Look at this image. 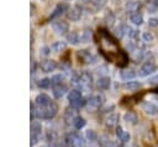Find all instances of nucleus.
I'll return each instance as SVG.
<instances>
[{"label":"nucleus","instance_id":"obj_1","mask_svg":"<svg viewBox=\"0 0 158 147\" xmlns=\"http://www.w3.org/2000/svg\"><path fill=\"white\" fill-rule=\"evenodd\" d=\"M98 36H99V46L102 54L111 62H115L117 65H121V67L126 65L128 62V57L125 52L120 51L116 40L106 30H102V28L99 30Z\"/></svg>","mask_w":158,"mask_h":147},{"label":"nucleus","instance_id":"obj_2","mask_svg":"<svg viewBox=\"0 0 158 147\" xmlns=\"http://www.w3.org/2000/svg\"><path fill=\"white\" fill-rule=\"evenodd\" d=\"M57 114V105L54 103L49 104L48 106H37V111H36V116L37 117H42V119H52Z\"/></svg>","mask_w":158,"mask_h":147},{"label":"nucleus","instance_id":"obj_3","mask_svg":"<svg viewBox=\"0 0 158 147\" xmlns=\"http://www.w3.org/2000/svg\"><path fill=\"white\" fill-rule=\"evenodd\" d=\"M73 80H74V84L78 83L80 85L88 86V85H91V74H89L88 72H83L79 75H75Z\"/></svg>","mask_w":158,"mask_h":147},{"label":"nucleus","instance_id":"obj_4","mask_svg":"<svg viewBox=\"0 0 158 147\" xmlns=\"http://www.w3.org/2000/svg\"><path fill=\"white\" fill-rule=\"evenodd\" d=\"M41 131H42V126L40 122L35 121L31 124V146L37 143V140H38V136L41 135Z\"/></svg>","mask_w":158,"mask_h":147},{"label":"nucleus","instance_id":"obj_5","mask_svg":"<svg viewBox=\"0 0 158 147\" xmlns=\"http://www.w3.org/2000/svg\"><path fill=\"white\" fill-rule=\"evenodd\" d=\"M78 58L83 62V63H86V64H91V63H95L96 62V57L94 54H91L90 52L88 51H79L78 52Z\"/></svg>","mask_w":158,"mask_h":147},{"label":"nucleus","instance_id":"obj_6","mask_svg":"<svg viewBox=\"0 0 158 147\" xmlns=\"http://www.w3.org/2000/svg\"><path fill=\"white\" fill-rule=\"evenodd\" d=\"M67 140H68V143L72 146V147H83L84 146V141L81 140V137L77 133H69L67 136Z\"/></svg>","mask_w":158,"mask_h":147},{"label":"nucleus","instance_id":"obj_7","mask_svg":"<svg viewBox=\"0 0 158 147\" xmlns=\"http://www.w3.org/2000/svg\"><path fill=\"white\" fill-rule=\"evenodd\" d=\"M156 64L153 63V62H151V61H148V62H146V63H143V65L139 68V75L141 77H146V75H148V74H151L152 72H154L156 70Z\"/></svg>","mask_w":158,"mask_h":147},{"label":"nucleus","instance_id":"obj_8","mask_svg":"<svg viewBox=\"0 0 158 147\" xmlns=\"http://www.w3.org/2000/svg\"><path fill=\"white\" fill-rule=\"evenodd\" d=\"M52 27H53V31L58 35H64L68 31V23L65 21H57L52 25Z\"/></svg>","mask_w":158,"mask_h":147},{"label":"nucleus","instance_id":"obj_9","mask_svg":"<svg viewBox=\"0 0 158 147\" xmlns=\"http://www.w3.org/2000/svg\"><path fill=\"white\" fill-rule=\"evenodd\" d=\"M49 104H52V100L49 99L48 95H46V94H40V95L36 96V105H37V106L44 107V106H48Z\"/></svg>","mask_w":158,"mask_h":147},{"label":"nucleus","instance_id":"obj_10","mask_svg":"<svg viewBox=\"0 0 158 147\" xmlns=\"http://www.w3.org/2000/svg\"><path fill=\"white\" fill-rule=\"evenodd\" d=\"M102 101H104L102 95H93V96H90L88 104H89L90 107H93V109H98V107H100V105L102 104Z\"/></svg>","mask_w":158,"mask_h":147},{"label":"nucleus","instance_id":"obj_11","mask_svg":"<svg viewBox=\"0 0 158 147\" xmlns=\"http://www.w3.org/2000/svg\"><path fill=\"white\" fill-rule=\"evenodd\" d=\"M80 16H81V7H79V6L72 7L68 12V19L72 21H78L80 19Z\"/></svg>","mask_w":158,"mask_h":147},{"label":"nucleus","instance_id":"obj_12","mask_svg":"<svg viewBox=\"0 0 158 147\" xmlns=\"http://www.w3.org/2000/svg\"><path fill=\"white\" fill-rule=\"evenodd\" d=\"M142 109L148 115H157V112H158V107L156 105H153L152 103H143Z\"/></svg>","mask_w":158,"mask_h":147},{"label":"nucleus","instance_id":"obj_13","mask_svg":"<svg viewBox=\"0 0 158 147\" xmlns=\"http://www.w3.org/2000/svg\"><path fill=\"white\" fill-rule=\"evenodd\" d=\"M41 69L44 72V73H49V72H53L56 69V62L54 61H43L41 63Z\"/></svg>","mask_w":158,"mask_h":147},{"label":"nucleus","instance_id":"obj_14","mask_svg":"<svg viewBox=\"0 0 158 147\" xmlns=\"http://www.w3.org/2000/svg\"><path fill=\"white\" fill-rule=\"evenodd\" d=\"M110 84H111V80H110V78H107V77H101V78H99V80H98V83H96L98 88L101 89V90L109 89Z\"/></svg>","mask_w":158,"mask_h":147},{"label":"nucleus","instance_id":"obj_15","mask_svg":"<svg viewBox=\"0 0 158 147\" xmlns=\"http://www.w3.org/2000/svg\"><path fill=\"white\" fill-rule=\"evenodd\" d=\"M116 135H117V137L120 138V141H122V142H127V141L130 140V133H128L127 131H125L123 128H121V127H117Z\"/></svg>","mask_w":158,"mask_h":147},{"label":"nucleus","instance_id":"obj_16","mask_svg":"<svg viewBox=\"0 0 158 147\" xmlns=\"http://www.w3.org/2000/svg\"><path fill=\"white\" fill-rule=\"evenodd\" d=\"M117 121H118V116H117L116 114H111V115H109V116L106 117V125H107V127H110V128L115 127V126L117 125Z\"/></svg>","mask_w":158,"mask_h":147},{"label":"nucleus","instance_id":"obj_17","mask_svg":"<svg viewBox=\"0 0 158 147\" xmlns=\"http://www.w3.org/2000/svg\"><path fill=\"white\" fill-rule=\"evenodd\" d=\"M130 20H131V22L135 23V25H142V22H143V16H142L139 12H132V14L130 15Z\"/></svg>","mask_w":158,"mask_h":147},{"label":"nucleus","instance_id":"obj_18","mask_svg":"<svg viewBox=\"0 0 158 147\" xmlns=\"http://www.w3.org/2000/svg\"><path fill=\"white\" fill-rule=\"evenodd\" d=\"M65 90H67V88L64 85H56V86H53V95L59 99L64 95Z\"/></svg>","mask_w":158,"mask_h":147},{"label":"nucleus","instance_id":"obj_19","mask_svg":"<svg viewBox=\"0 0 158 147\" xmlns=\"http://www.w3.org/2000/svg\"><path fill=\"white\" fill-rule=\"evenodd\" d=\"M123 120H125L126 122H130V124H133V125H135V124H137L138 117H137V115H136L135 112L130 111V112H126V114H125Z\"/></svg>","mask_w":158,"mask_h":147},{"label":"nucleus","instance_id":"obj_20","mask_svg":"<svg viewBox=\"0 0 158 147\" xmlns=\"http://www.w3.org/2000/svg\"><path fill=\"white\" fill-rule=\"evenodd\" d=\"M68 9V5H65V4H59L56 9H54V11L51 14V16H49V19H54L56 16H58V15H60L64 10H67Z\"/></svg>","mask_w":158,"mask_h":147},{"label":"nucleus","instance_id":"obj_21","mask_svg":"<svg viewBox=\"0 0 158 147\" xmlns=\"http://www.w3.org/2000/svg\"><path fill=\"white\" fill-rule=\"evenodd\" d=\"M90 38H91V31L88 30V28H85V30L81 32V35H80V37H79V41L83 42V43H86V42L90 41Z\"/></svg>","mask_w":158,"mask_h":147},{"label":"nucleus","instance_id":"obj_22","mask_svg":"<svg viewBox=\"0 0 158 147\" xmlns=\"http://www.w3.org/2000/svg\"><path fill=\"white\" fill-rule=\"evenodd\" d=\"M125 88H126L127 90L133 91V90H137V89L141 88V83H139V82H135V80H132V82H127V83L125 84Z\"/></svg>","mask_w":158,"mask_h":147},{"label":"nucleus","instance_id":"obj_23","mask_svg":"<svg viewBox=\"0 0 158 147\" xmlns=\"http://www.w3.org/2000/svg\"><path fill=\"white\" fill-rule=\"evenodd\" d=\"M75 117H77V116H75V114H74V110H70V109H68V110L65 111V114H64V121H65L67 124H69V122H73Z\"/></svg>","mask_w":158,"mask_h":147},{"label":"nucleus","instance_id":"obj_24","mask_svg":"<svg viewBox=\"0 0 158 147\" xmlns=\"http://www.w3.org/2000/svg\"><path fill=\"white\" fill-rule=\"evenodd\" d=\"M147 10L149 12H157L158 11V0H148Z\"/></svg>","mask_w":158,"mask_h":147},{"label":"nucleus","instance_id":"obj_25","mask_svg":"<svg viewBox=\"0 0 158 147\" xmlns=\"http://www.w3.org/2000/svg\"><path fill=\"white\" fill-rule=\"evenodd\" d=\"M80 98H81V95H80V91H79V90L74 89V90H70V91H69L68 99H69L70 103H72V101H75V100H78V99H80Z\"/></svg>","mask_w":158,"mask_h":147},{"label":"nucleus","instance_id":"obj_26","mask_svg":"<svg viewBox=\"0 0 158 147\" xmlns=\"http://www.w3.org/2000/svg\"><path fill=\"white\" fill-rule=\"evenodd\" d=\"M52 49H53L54 52H62V51H64V49H65V43H64V42H62V41H57V42H54V43H53Z\"/></svg>","mask_w":158,"mask_h":147},{"label":"nucleus","instance_id":"obj_27","mask_svg":"<svg viewBox=\"0 0 158 147\" xmlns=\"http://www.w3.org/2000/svg\"><path fill=\"white\" fill-rule=\"evenodd\" d=\"M121 78H122L123 80H130V79L135 78V72L131 70V69L123 70V72H121Z\"/></svg>","mask_w":158,"mask_h":147},{"label":"nucleus","instance_id":"obj_28","mask_svg":"<svg viewBox=\"0 0 158 147\" xmlns=\"http://www.w3.org/2000/svg\"><path fill=\"white\" fill-rule=\"evenodd\" d=\"M73 125L75 126V128L80 130L81 127H84V125H85V120H84L83 117H80V116H77V117L74 119V121H73Z\"/></svg>","mask_w":158,"mask_h":147},{"label":"nucleus","instance_id":"obj_29","mask_svg":"<svg viewBox=\"0 0 158 147\" xmlns=\"http://www.w3.org/2000/svg\"><path fill=\"white\" fill-rule=\"evenodd\" d=\"M67 40L72 43V44H77L79 42V36L77 32H70L68 36H67Z\"/></svg>","mask_w":158,"mask_h":147},{"label":"nucleus","instance_id":"obj_30","mask_svg":"<svg viewBox=\"0 0 158 147\" xmlns=\"http://www.w3.org/2000/svg\"><path fill=\"white\" fill-rule=\"evenodd\" d=\"M85 99H83V98H80V99H78V100H75V101H72L70 103V105H72V107H74V109H79V107H81V106H84L85 105Z\"/></svg>","mask_w":158,"mask_h":147},{"label":"nucleus","instance_id":"obj_31","mask_svg":"<svg viewBox=\"0 0 158 147\" xmlns=\"http://www.w3.org/2000/svg\"><path fill=\"white\" fill-rule=\"evenodd\" d=\"M51 82H52L53 86H56V85H60V83L63 82V75H60V74L53 75V77H52V79H51Z\"/></svg>","mask_w":158,"mask_h":147},{"label":"nucleus","instance_id":"obj_32","mask_svg":"<svg viewBox=\"0 0 158 147\" xmlns=\"http://www.w3.org/2000/svg\"><path fill=\"white\" fill-rule=\"evenodd\" d=\"M106 1H107V0H90L89 2H90V5H93L95 9H100V7H102V6L105 5Z\"/></svg>","mask_w":158,"mask_h":147},{"label":"nucleus","instance_id":"obj_33","mask_svg":"<svg viewBox=\"0 0 158 147\" xmlns=\"http://www.w3.org/2000/svg\"><path fill=\"white\" fill-rule=\"evenodd\" d=\"M105 22H106L107 25H110V26L114 25V22H115V15H114L111 11L106 14V16H105Z\"/></svg>","mask_w":158,"mask_h":147},{"label":"nucleus","instance_id":"obj_34","mask_svg":"<svg viewBox=\"0 0 158 147\" xmlns=\"http://www.w3.org/2000/svg\"><path fill=\"white\" fill-rule=\"evenodd\" d=\"M51 84H52V82H51V79H48V78H43V79H41V80L38 82V86H40V88H48Z\"/></svg>","mask_w":158,"mask_h":147},{"label":"nucleus","instance_id":"obj_35","mask_svg":"<svg viewBox=\"0 0 158 147\" xmlns=\"http://www.w3.org/2000/svg\"><path fill=\"white\" fill-rule=\"evenodd\" d=\"M128 30H130L128 27H126V26H123V25H122V26H120V27H117V28H116V33H117V36H118V37H122V36L125 35V32H126V31L128 32Z\"/></svg>","mask_w":158,"mask_h":147},{"label":"nucleus","instance_id":"obj_36","mask_svg":"<svg viewBox=\"0 0 158 147\" xmlns=\"http://www.w3.org/2000/svg\"><path fill=\"white\" fill-rule=\"evenodd\" d=\"M86 138L90 140V141H96L98 135H96L95 131H93V130H88V131H86Z\"/></svg>","mask_w":158,"mask_h":147},{"label":"nucleus","instance_id":"obj_37","mask_svg":"<svg viewBox=\"0 0 158 147\" xmlns=\"http://www.w3.org/2000/svg\"><path fill=\"white\" fill-rule=\"evenodd\" d=\"M153 35L152 33H149V32H143V40L144 41H147V42H151V41H153Z\"/></svg>","mask_w":158,"mask_h":147},{"label":"nucleus","instance_id":"obj_38","mask_svg":"<svg viewBox=\"0 0 158 147\" xmlns=\"http://www.w3.org/2000/svg\"><path fill=\"white\" fill-rule=\"evenodd\" d=\"M148 25L152 26V27H157V26H158V19H156V17H151V19L148 20Z\"/></svg>","mask_w":158,"mask_h":147},{"label":"nucleus","instance_id":"obj_39","mask_svg":"<svg viewBox=\"0 0 158 147\" xmlns=\"http://www.w3.org/2000/svg\"><path fill=\"white\" fill-rule=\"evenodd\" d=\"M148 83H149V84H153V85L158 84V74H156V75L151 77V78H149V80H148Z\"/></svg>","mask_w":158,"mask_h":147},{"label":"nucleus","instance_id":"obj_40","mask_svg":"<svg viewBox=\"0 0 158 147\" xmlns=\"http://www.w3.org/2000/svg\"><path fill=\"white\" fill-rule=\"evenodd\" d=\"M49 51H51V49H49L48 47H43V48L41 49V54H42V56H48V54H49Z\"/></svg>","mask_w":158,"mask_h":147},{"label":"nucleus","instance_id":"obj_41","mask_svg":"<svg viewBox=\"0 0 158 147\" xmlns=\"http://www.w3.org/2000/svg\"><path fill=\"white\" fill-rule=\"evenodd\" d=\"M152 91H154V93H158V88H157V89H154V90H152Z\"/></svg>","mask_w":158,"mask_h":147},{"label":"nucleus","instance_id":"obj_42","mask_svg":"<svg viewBox=\"0 0 158 147\" xmlns=\"http://www.w3.org/2000/svg\"><path fill=\"white\" fill-rule=\"evenodd\" d=\"M65 1H68V0H65Z\"/></svg>","mask_w":158,"mask_h":147}]
</instances>
